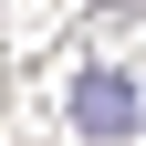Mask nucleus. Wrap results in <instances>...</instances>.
Returning a JSON list of instances; mask_svg holds the SVG:
<instances>
[{
    "mask_svg": "<svg viewBox=\"0 0 146 146\" xmlns=\"http://www.w3.org/2000/svg\"><path fill=\"white\" fill-rule=\"evenodd\" d=\"M73 125H84V136H104V146H115L125 125H136V84H125L115 63H94V73H84V84H73Z\"/></svg>",
    "mask_w": 146,
    "mask_h": 146,
    "instance_id": "obj_1",
    "label": "nucleus"
}]
</instances>
